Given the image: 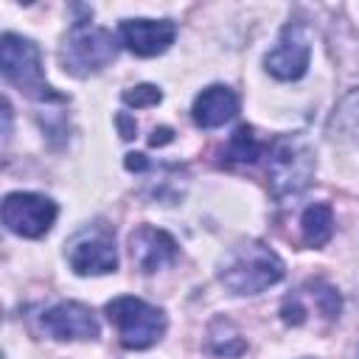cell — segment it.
<instances>
[{
	"instance_id": "obj_11",
	"label": "cell",
	"mask_w": 359,
	"mask_h": 359,
	"mask_svg": "<svg viewBox=\"0 0 359 359\" xmlns=\"http://www.w3.org/2000/svg\"><path fill=\"white\" fill-rule=\"evenodd\" d=\"M129 250H132V258L140 266V272H160V269L171 266L180 252L174 236L160 227H151V224H140L129 236Z\"/></svg>"
},
{
	"instance_id": "obj_1",
	"label": "cell",
	"mask_w": 359,
	"mask_h": 359,
	"mask_svg": "<svg viewBox=\"0 0 359 359\" xmlns=\"http://www.w3.org/2000/svg\"><path fill=\"white\" fill-rule=\"evenodd\" d=\"M286 266L275 250H269L261 241H247L233 247L219 269V280L233 294H258L278 280H283Z\"/></svg>"
},
{
	"instance_id": "obj_7",
	"label": "cell",
	"mask_w": 359,
	"mask_h": 359,
	"mask_svg": "<svg viewBox=\"0 0 359 359\" xmlns=\"http://www.w3.org/2000/svg\"><path fill=\"white\" fill-rule=\"evenodd\" d=\"M311 62V36L309 28L303 22H286L275 48L264 56V67L269 76L280 79V81H297L300 76H306Z\"/></svg>"
},
{
	"instance_id": "obj_12",
	"label": "cell",
	"mask_w": 359,
	"mask_h": 359,
	"mask_svg": "<svg viewBox=\"0 0 359 359\" xmlns=\"http://www.w3.org/2000/svg\"><path fill=\"white\" fill-rule=\"evenodd\" d=\"M236 112H238V95L227 84H210V87H205L194 98V107H191V118L202 129H216V126L227 123Z\"/></svg>"
},
{
	"instance_id": "obj_13",
	"label": "cell",
	"mask_w": 359,
	"mask_h": 359,
	"mask_svg": "<svg viewBox=\"0 0 359 359\" xmlns=\"http://www.w3.org/2000/svg\"><path fill=\"white\" fill-rule=\"evenodd\" d=\"M328 135L342 140V143L359 146V87L348 90L337 101V107L328 118Z\"/></svg>"
},
{
	"instance_id": "obj_9",
	"label": "cell",
	"mask_w": 359,
	"mask_h": 359,
	"mask_svg": "<svg viewBox=\"0 0 359 359\" xmlns=\"http://www.w3.org/2000/svg\"><path fill=\"white\" fill-rule=\"evenodd\" d=\"M39 325L53 339H95L98 337V320L90 306L76 300H62L42 311Z\"/></svg>"
},
{
	"instance_id": "obj_15",
	"label": "cell",
	"mask_w": 359,
	"mask_h": 359,
	"mask_svg": "<svg viewBox=\"0 0 359 359\" xmlns=\"http://www.w3.org/2000/svg\"><path fill=\"white\" fill-rule=\"evenodd\" d=\"M300 236L309 247L328 244L331 236H334V210H331V205H325V202L309 205L303 210V219H300Z\"/></svg>"
},
{
	"instance_id": "obj_16",
	"label": "cell",
	"mask_w": 359,
	"mask_h": 359,
	"mask_svg": "<svg viewBox=\"0 0 359 359\" xmlns=\"http://www.w3.org/2000/svg\"><path fill=\"white\" fill-rule=\"evenodd\" d=\"M123 101H126L129 107H135V109H143V107L160 104V101H163V93H160V87H154V84H137V87L123 90Z\"/></svg>"
},
{
	"instance_id": "obj_17",
	"label": "cell",
	"mask_w": 359,
	"mask_h": 359,
	"mask_svg": "<svg viewBox=\"0 0 359 359\" xmlns=\"http://www.w3.org/2000/svg\"><path fill=\"white\" fill-rule=\"evenodd\" d=\"M126 168L129 171H146L149 168L146 154H126Z\"/></svg>"
},
{
	"instance_id": "obj_2",
	"label": "cell",
	"mask_w": 359,
	"mask_h": 359,
	"mask_svg": "<svg viewBox=\"0 0 359 359\" xmlns=\"http://www.w3.org/2000/svg\"><path fill=\"white\" fill-rule=\"evenodd\" d=\"M314 168H317V157L303 135H283L272 140L266 177H269V191L278 202L300 196L311 185Z\"/></svg>"
},
{
	"instance_id": "obj_14",
	"label": "cell",
	"mask_w": 359,
	"mask_h": 359,
	"mask_svg": "<svg viewBox=\"0 0 359 359\" xmlns=\"http://www.w3.org/2000/svg\"><path fill=\"white\" fill-rule=\"evenodd\" d=\"M266 149H269V146L255 135V129L247 126V123H241V126L230 135V140L224 143V149H222V163H227V165H252Z\"/></svg>"
},
{
	"instance_id": "obj_8",
	"label": "cell",
	"mask_w": 359,
	"mask_h": 359,
	"mask_svg": "<svg viewBox=\"0 0 359 359\" xmlns=\"http://www.w3.org/2000/svg\"><path fill=\"white\" fill-rule=\"evenodd\" d=\"M67 264L76 275H107L118 266V252L107 230H81L67 244Z\"/></svg>"
},
{
	"instance_id": "obj_3",
	"label": "cell",
	"mask_w": 359,
	"mask_h": 359,
	"mask_svg": "<svg viewBox=\"0 0 359 359\" xmlns=\"http://www.w3.org/2000/svg\"><path fill=\"white\" fill-rule=\"evenodd\" d=\"M0 70L6 81H11L20 93H25L34 101H62L59 93L45 81L42 70V53L36 42L20 34H3L0 39Z\"/></svg>"
},
{
	"instance_id": "obj_18",
	"label": "cell",
	"mask_w": 359,
	"mask_h": 359,
	"mask_svg": "<svg viewBox=\"0 0 359 359\" xmlns=\"http://www.w3.org/2000/svg\"><path fill=\"white\" fill-rule=\"evenodd\" d=\"M118 123H121V135L129 140V137H135V121H129V115H118Z\"/></svg>"
},
{
	"instance_id": "obj_6",
	"label": "cell",
	"mask_w": 359,
	"mask_h": 359,
	"mask_svg": "<svg viewBox=\"0 0 359 359\" xmlns=\"http://www.w3.org/2000/svg\"><path fill=\"white\" fill-rule=\"evenodd\" d=\"M59 216V208L50 196L31 194V191H14L3 199V224L8 233L22 238H39L45 236Z\"/></svg>"
},
{
	"instance_id": "obj_5",
	"label": "cell",
	"mask_w": 359,
	"mask_h": 359,
	"mask_svg": "<svg viewBox=\"0 0 359 359\" xmlns=\"http://www.w3.org/2000/svg\"><path fill=\"white\" fill-rule=\"evenodd\" d=\"M118 53V39L112 31L93 25L87 20H76L62 45V65L73 76H90L104 70Z\"/></svg>"
},
{
	"instance_id": "obj_4",
	"label": "cell",
	"mask_w": 359,
	"mask_h": 359,
	"mask_svg": "<svg viewBox=\"0 0 359 359\" xmlns=\"http://www.w3.org/2000/svg\"><path fill=\"white\" fill-rule=\"evenodd\" d=\"M107 320L115 325L118 339L126 351H146L165 334V314L132 294H121L107 303Z\"/></svg>"
},
{
	"instance_id": "obj_19",
	"label": "cell",
	"mask_w": 359,
	"mask_h": 359,
	"mask_svg": "<svg viewBox=\"0 0 359 359\" xmlns=\"http://www.w3.org/2000/svg\"><path fill=\"white\" fill-rule=\"evenodd\" d=\"M168 140H171V129H165V126H163V129H154L151 137H149L151 146H163V143H168Z\"/></svg>"
},
{
	"instance_id": "obj_10",
	"label": "cell",
	"mask_w": 359,
	"mask_h": 359,
	"mask_svg": "<svg viewBox=\"0 0 359 359\" xmlns=\"http://www.w3.org/2000/svg\"><path fill=\"white\" fill-rule=\"evenodd\" d=\"M118 39L135 56H157V53H165L174 45L177 25L171 20L135 17V20H123L118 25Z\"/></svg>"
}]
</instances>
